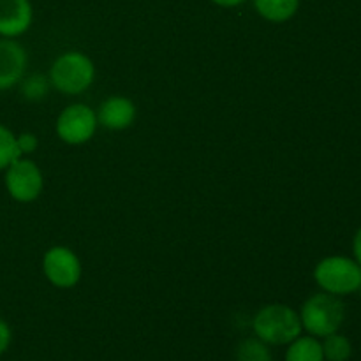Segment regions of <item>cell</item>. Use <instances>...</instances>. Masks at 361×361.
<instances>
[{"label":"cell","mask_w":361,"mask_h":361,"mask_svg":"<svg viewBox=\"0 0 361 361\" xmlns=\"http://www.w3.org/2000/svg\"><path fill=\"white\" fill-rule=\"evenodd\" d=\"M214 4H217V6L221 7H236L240 6V4L247 2V0H212Z\"/></svg>","instance_id":"obj_20"},{"label":"cell","mask_w":361,"mask_h":361,"mask_svg":"<svg viewBox=\"0 0 361 361\" xmlns=\"http://www.w3.org/2000/svg\"><path fill=\"white\" fill-rule=\"evenodd\" d=\"M254 334L268 345H288L302 335V319L296 310L284 303L263 307L254 316Z\"/></svg>","instance_id":"obj_1"},{"label":"cell","mask_w":361,"mask_h":361,"mask_svg":"<svg viewBox=\"0 0 361 361\" xmlns=\"http://www.w3.org/2000/svg\"><path fill=\"white\" fill-rule=\"evenodd\" d=\"M11 341H13V331H11L9 324L4 319H0V356L9 349Z\"/></svg>","instance_id":"obj_18"},{"label":"cell","mask_w":361,"mask_h":361,"mask_svg":"<svg viewBox=\"0 0 361 361\" xmlns=\"http://www.w3.org/2000/svg\"><path fill=\"white\" fill-rule=\"evenodd\" d=\"M97 115L87 104H71L56 118V134L67 145H83L94 137Z\"/></svg>","instance_id":"obj_6"},{"label":"cell","mask_w":361,"mask_h":361,"mask_svg":"<svg viewBox=\"0 0 361 361\" xmlns=\"http://www.w3.org/2000/svg\"><path fill=\"white\" fill-rule=\"evenodd\" d=\"M44 187V178L30 159L20 157L6 169V189L11 197L20 203H32L37 200Z\"/></svg>","instance_id":"obj_5"},{"label":"cell","mask_w":361,"mask_h":361,"mask_svg":"<svg viewBox=\"0 0 361 361\" xmlns=\"http://www.w3.org/2000/svg\"><path fill=\"white\" fill-rule=\"evenodd\" d=\"M49 80L44 76H30L21 83V94L30 101H39L48 94Z\"/></svg>","instance_id":"obj_16"},{"label":"cell","mask_w":361,"mask_h":361,"mask_svg":"<svg viewBox=\"0 0 361 361\" xmlns=\"http://www.w3.org/2000/svg\"><path fill=\"white\" fill-rule=\"evenodd\" d=\"M136 120V106L130 99L113 95L106 99L97 109V123L109 130H123Z\"/></svg>","instance_id":"obj_10"},{"label":"cell","mask_w":361,"mask_h":361,"mask_svg":"<svg viewBox=\"0 0 361 361\" xmlns=\"http://www.w3.org/2000/svg\"><path fill=\"white\" fill-rule=\"evenodd\" d=\"M353 252H355V257H356L355 261L360 264V268H361V228L356 231L355 240H353Z\"/></svg>","instance_id":"obj_19"},{"label":"cell","mask_w":361,"mask_h":361,"mask_svg":"<svg viewBox=\"0 0 361 361\" xmlns=\"http://www.w3.org/2000/svg\"><path fill=\"white\" fill-rule=\"evenodd\" d=\"M321 345H323V355L326 361H348L351 358V342L344 335H328V337H324V342Z\"/></svg>","instance_id":"obj_13"},{"label":"cell","mask_w":361,"mask_h":361,"mask_svg":"<svg viewBox=\"0 0 361 361\" xmlns=\"http://www.w3.org/2000/svg\"><path fill=\"white\" fill-rule=\"evenodd\" d=\"M288 345L286 361H324L323 345L316 337H298Z\"/></svg>","instance_id":"obj_12"},{"label":"cell","mask_w":361,"mask_h":361,"mask_svg":"<svg viewBox=\"0 0 361 361\" xmlns=\"http://www.w3.org/2000/svg\"><path fill=\"white\" fill-rule=\"evenodd\" d=\"M314 279L324 293L335 296L353 295L361 289V268L344 256L324 257L314 270Z\"/></svg>","instance_id":"obj_4"},{"label":"cell","mask_w":361,"mask_h":361,"mask_svg":"<svg viewBox=\"0 0 361 361\" xmlns=\"http://www.w3.org/2000/svg\"><path fill=\"white\" fill-rule=\"evenodd\" d=\"M94 80V62L80 51L63 53L49 69V85L66 95H78L88 90Z\"/></svg>","instance_id":"obj_2"},{"label":"cell","mask_w":361,"mask_h":361,"mask_svg":"<svg viewBox=\"0 0 361 361\" xmlns=\"http://www.w3.org/2000/svg\"><path fill=\"white\" fill-rule=\"evenodd\" d=\"M345 317L344 303L338 300V296L330 293H317L310 296L302 307L300 319L302 326L309 331L312 337H328L331 334H337L342 326Z\"/></svg>","instance_id":"obj_3"},{"label":"cell","mask_w":361,"mask_h":361,"mask_svg":"<svg viewBox=\"0 0 361 361\" xmlns=\"http://www.w3.org/2000/svg\"><path fill=\"white\" fill-rule=\"evenodd\" d=\"M254 7L264 20L284 23L295 16L300 7V0H254Z\"/></svg>","instance_id":"obj_11"},{"label":"cell","mask_w":361,"mask_h":361,"mask_svg":"<svg viewBox=\"0 0 361 361\" xmlns=\"http://www.w3.org/2000/svg\"><path fill=\"white\" fill-rule=\"evenodd\" d=\"M236 361H274L268 344L257 337L245 338L236 349Z\"/></svg>","instance_id":"obj_14"},{"label":"cell","mask_w":361,"mask_h":361,"mask_svg":"<svg viewBox=\"0 0 361 361\" xmlns=\"http://www.w3.org/2000/svg\"><path fill=\"white\" fill-rule=\"evenodd\" d=\"M21 157L18 140L6 126L0 123V171L7 169L14 161Z\"/></svg>","instance_id":"obj_15"},{"label":"cell","mask_w":361,"mask_h":361,"mask_svg":"<svg viewBox=\"0 0 361 361\" xmlns=\"http://www.w3.org/2000/svg\"><path fill=\"white\" fill-rule=\"evenodd\" d=\"M32 4L30 0H0V35L14 39L30 28Z\"/></svg>","instance_id":"obj_9"},{"label":"cell","mask_w":361,"mask_h":361,"mask_svg":"<svg viewBox=\"0 0 361 361\" xmlns=\"http://www.w3.org/2000/svg\"><path fill=\"white\" fill-rule=\"evenodd\" d=\"M28 56L23 46L14 39H0V90L14 87L25 76Z\"/></svg>","instance_id":"obj_8"},{"label":"cell","mask_w":361,"mask_h":361,"mask_svg":"<svg viewBox=\"0 0 361 361\" xmlns=\"http://www.w3.org/2000/svg\"><path fill=\"white\" fill-rule=\"evenodd\" d=\"M42 270L46 279L60 289H69L80 282L81 261L71 249L62 245L51 247L42 257Z\"/></svg>","instance_id":"obj_7"},{"label":"cell","mask_w":361,"mask_h":361,"mask_svg":"<svg viewBox=\"0 0 361 361\" xmlns=\"http://www.w3.org/2000/svg\"><path fill=\"white\" fill-rule=\"evenodd\" d=\"M16 140H18V147H20L21 155L32 154V152H34L35 148H37V145H39L37 137H35L32 133L20 134V136H16Z\"/></svg>","instance_id":"obj_17"}]
</instances>
